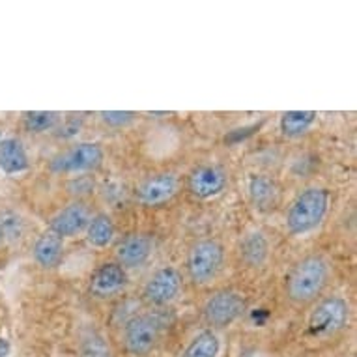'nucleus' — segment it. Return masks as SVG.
<instances>
[{
	"label": "nucleus",
	"instance_id": "f257e3e1",
	"mask_svg": "<svg viewBox=\"0 0 357 357\" xmlns=\"http://www.w3.org/2000/svg\"><path fill=\"white\" fill-rule=\"evenodd\" d=\"M331 266L322 255H307L294 264L284 279V296L294 305L317 303L328 288Z\"/></svg>",
	"mask_w": 357,
	"mask_h": 357
},
{
	"label": "nucleus",
	"instance_id": "f03ea898",
	"mask_svg": "<svg viewBox=\"0 0 357 357\" xmlns=\"http://www.w3.org/2000/svg\"><path fill=\"white\" fill-rule=\"evenodd\" d=\"M331 195L324 188H307L288 206L284 227L292 236H305L318 229L328 215Z\"/></svg>",
	"mask_w": 357,
	"mask_h": 357
},
{
	"label": "nucleus",
	"instance_id": "7ed1b4c3",
	"mask_svg": "<svg viewBox=\"0 0 357 357\" xmlns=\"http://www.w3.org/2000/svg\"><path fill=\"white\" fill-rule=\"evenodd\" d=\"M225 264V247L219 240L202 238L189 247L185 271L195 284H208L219 275Z\"/></svg>",
	"mask_w": 357,
	"mask_h": 357
},
{
	"label": "nucleus",
	"instance_id": "20e7f679",
	"mask_svg": "<svg viewBox=\"0 0 357 357\" xmlns=\"http://www.w3.org/2000/svg\"><path fill=\"white\" fill-rule=\"evenodd\" d=\"M163 331V322L158 314L152 312H142L131 317L123 324V348L131 357H146L150 356Z\"/></svg>",
	"mask_w": 357,
	"mask_h": 357
},
{
	"label": "nucleus",
	"instance_id": "39448f33",
	"mask_svg": "<svg viewBox=\"0 0 357 357\" xmlns=\"http://www.w3.org/2000/svg\"><path fill=\"white\" fill-rule=\"evenodd\" d=\"M350 322V305L340 296L320 298L312 307L307 331L312 337H329L342 331Z\"/></svg>",
	"mask_w": 357,
	"mask_h": 357
},
{
	"label": "nucleus",
	"instance_id": "423d86ee",
	"mask_svg": "<svg viewBox=\"0 0 357 357\" xmlns=\"http://www.w3.org/2000/svg\"><path fill=\"white\" fill-rule=\"evenodd\" d=\"M105 159V152L98 142H77L73 146L66 148L56 153L49 169L56 174H79V172H90L101 167Z\"/></svg>",
	"mask_w": 357,
	"mask_h": 357
},
{
	"label": "nucleus",
	"instance_id": "0eeeda50",
	"mask_svg": "<svg viewBox=\"0 0 357 357\" xmlns=\"http://www.w3.org/2000/svg\"><path fill=\"white\" fill-rule=\"evenodd\" d=\"M245 298L234 290H219L206 299L202 307L206 324L211 329H225L232 326L245 312Z\"/></svg>",
	"mask_w": 357,
	"mask_h": 357
},
{
	"label": "nucleus",
	"instance_id": "6e6552de",
	"mask_svg": "<svg viewBox=\"0 0 357 357\" xmlns=\"http://www.w3.org/2000/svg\"><path fill=\"white\" fill-rule=\"evenodd\" d=\"M182 287V271L174 266H163L150 275V279L142 288V299L150 307H165L180 296Z\"/></svg>",
	"mask_w": 357,
	"mask_h": 357
},
{
	"label": "nucleus",
	"instance_id": "1a4fd4ad",
	"mask_svg": "<svg viewBox=\"0 0 357 357\" xmlns=\"http://www.w3.org/2000/svg\"><path fill=\"white\" fill-rule=\"evenodd\" d=\"M227 185H229V174L221 165H199L188 176V191L195 199H213L221 195Z\"/></svg>",
	"mask_w": 357,
	"mask_h": 357
},
{
	"label": "nucleus",
	"instance_id": "9d476101",
	"mask_svg": "<svg viewBox=\"0 0 357 357\" xmlns=\"http://www.w3.org/2000/svg\"><path fill=\"white\" fill-rule=\"evenodd\" d=\"M180 189V180L170 172H158V174L146 176L139 182L135 189V197L139 204L153 208V206L167 204L172 200Z\"/></svg>",
	"mask_w": 357,
	"mask_h": 357
},
{
	"label": "nucleus",
	"instance_id": "9b49d317",
	"mask_svg": "<svg viewBox=\"0 0 357 357\" xmlns=\"http://www.w3.org/2000/svg\"><path fill=\"white\" fill-rule=\"evenodd\" d=\"M129 282L128 270L118 262H105L94 271L90 279V294L98 299H109L126 290Z\"/></svg>",
	"mask_w": 357,
	"mask_h": 357
},
{
	"label": "nucleus",
	"instance_id": "f8f14e48",
	"mask_svg": "<svg viewBox=\"0 0 357 357\" xmlns=\"http://www.w3.org/2000/svg\"><path fill=\"white\" fill-rule=\"evenodd\" d=\"M153 251V240L150 234L133 232L128 234L116 245V260L123 270L141 268L150 260Z\"/></svg>",
	"mask_w": 357,
	"mask_h": 357
},
{
	"label": "nucleus",
	"instance_id": "ddd939ff",
	"mask_svg": "<svg viewBox=\"0 0 357 357\" xmlns=\"http://www.w3.org/2000/svg\"><path fill=\"white\" fill-rule=\"evenodd\" d=\"M90 217L92 215H90L88 206L84 202H81V200H77V202H71L66 208H62L51 219L49 230L54 232L56 236H60L62 240L64 238H73V236L81 234L82 230H86Z\"/></svg>",
	"mask_w": 357,
	"mask_h": 357
},
{
	"label": "nucleus",
	"instance_id": "4468645a",
	"mask_svg": "<svg viewBox=\"0 0 357 357\" xmlns=\"http://www.w3.org/2000/svg\"><path fill=\"white\" fill-rule=\"evenodd\" d=\"M32 257L38 262V266L45 268V270L56 268L62 262V257H64V240L54 232H51V230H45L34 241Z\"/></svg>",
	"mask_w": 357,
	"mask_h": 357
},
{
	"label": "nucleus",
	"instance_id": "2eb2a0df",
	"mask_svg": "<svg viewBox=\"0 0 357 357\" xmlns=\"http://www.w3.org/2000/svg\"><path fill=\"white\" fill-rule=\"evenodd\" d=\"M249 197L258 210H273L279 202V185L270 176L255 174L249 178Z\"/></svg>",
	"mask_w": 357,
	"mask_h": 357
},
{
	"label": "nucleus",
	"instance_id": "dca6fc26",
	"mask_svg": "<svg viewBox=\"0 0 357 357\" xmlns=\"http://www.w3.org/2000/svg\"><path fill=\"white\" fill-rule=\"evenodd\" d=\"M0 169L6 174H19L29 169V155L19 139L0 141Z\"/></svg>",
	"mask_w": 357,
	"mask_h": 357
},
{
	"label": "nucleus",
	"instance_id": "f3484780",
	"mask_svg": "<svg viewBox=\"0 0 357 357\" xmlns=\"http://www.w3.org/2000/svg\"><path fill=\"white\" fill-rule=\"evenodd\" d=\"M86 241L96 249H105L114 241L116 236V229L114 222L107 213H96L94 217H90L86 227Z\"/></svg>",
	"mask_w": 357,
	"mask_h": 357
},
{
	"label": "nucleus",
	"instance_id": "a211bd4d",
	"mask_svg": "<svg viewBox=\"0 0 357 357\" xmlns=\"http://www.w3.org/2000/svg\"><path fill=\"white\" fill-rule=\"evenodd\" d=\"M317 112L314 111H288L282 112L281 120H279V128L281 133L288 139H296V137L305 135L312 123L317 122Z\"/></svg>",
	"mask_w": 357,
	"mask_h": 357
},
{
	"label": "nucleus",
	"instance_id": "6ab92c4d",
	"mask_svg": "<svg viewBox=\"0 0 357 357\" xmlns=\"http://www.w3.org/2000/svg\"><path fill=\"white\" fill-rule=\"evenodd\" d=\"M221 350V340L213 329H204L191 339L182 357H217Z\"/></svg>",
	"mask_w": 357,
	"mask_h": 357
},
{
	"label": "nucleus",
	"instance_id": "aec40b11",
	"mask_svg": "<svg viewBox=\"0 0 357 357\" xmlns=\"http://www.w3.org/2000/svg\"><path fill=\"white\" fill-rule=\"evenodd\" d=\"M268 252H270L268 240L260 232L247 234L243 241H241V258L249 266H260L268 258Z\"/></svg>",
	"mask_w": 357,
	"mask_h": 357
},
{
	"label": "nucleus",
	"instance_id": "412c9836",
	"mask_svg": "<svg viewBox=\"0 0 357 357\" xmlns=\"http://www.w3.org/2000/svg\"><path fill=\"white\" fill-rule=\"evenodd\" d=\"M24 234V221L17 211L6 210L0 213V238L6 241H17Z\"/></svg>",
	"mask_w": 357,
	"mask_h": 357
},
{
	"label": "nucleus",
	"instance_id": "4be33fe9",
	"mask_svg": "<svg viewBox=\"0 0 357 357\" xmlns=\"http://www.w3.org/2000/svg\"><path fill=\"white\" fill-rule=\"evenodd\" d=\"M59 123V114L51 111H32L24 112V128L32 133H43L49 129L56 128Z\"/></svg>",
	"mask_w": 357,
	"mask_h": 357
},
{
	"label": "nucleus",
	"instance_id": "5701e85b",
	"mask_svg": "<svg viewBox=\"0 0 357 357\" xmlns=\"http://www.w3.org/2000/svg\"><path fill=\"white\" fill-rule=\"evenodd\" d=\"M79 357H111V348L98 331H88L81 340Z\"/></svg>",
	"mask_w": 357,
	"mask_h": 357
},
{
	"label": "nucleus",
	"instance_id": "b1692460",
	"mask_svg": "<svg viewBox=\"0 0 357 357\" xmlns=\"http://www.w3.org/2000/svg\"><path fill=\"white\" fill-rule=\"evenodd\" d=\"M137 114L131 111H103L101 112V120L114 129L128 128L129 123L135 122Z\"/></svg>",
	"mask_w": 357,
	"mask_h": 357
},
{
	"label": "nucleus",
	"instance_id": "393cba45",
	"mask_svg": "<svg viewBox=\"0 0 357 357\" xmlns=\"http://www.w3.org/2000/svg\"><path fill=\"white\" fill-rule=\"evenodd\" d=\"M81 123H82L81 118H79V120H77V118H68L64 126L60 128V137H73L75 133H79Z\"/></svg>",
	"mask_w": 357,
	"mask_h": 357
},
{
	"label": "nucleus",
	"instance_id": "a878e982",
	"mask_svg": "<svg viewBox=\"0 0 357 357\" xmlns=\"http://www.w3.org/2000/svg\"><path fill=\"white\" fill-rule=\"evenodd\" d=\"M10 354V344L6 339H0V357H6Z\"/></svg>",
	"mask_w": 357,
	"mask_h": 357
},
{
	"label": "nucleus",
	"instance_id": "bb28decb",
	"mask_svg": "<svg viewBox=\"0 0 357 357\" xmlns=\"http://www.w3.org/2000/svg\"><path fill=\"white\" fill-rule=\"evenodd\" d=\"M0 141H2V133H0Z\"/></svg>",
	"mask_w": 357,
	"mask_h": 357
},
{
	"label": "nucleus",
	"instance_id": "cd10ccee",
	"mask_svg": "<svg viewBox=\"0 0 357 357\" xmlns=\"http://www.w3.org/2000/svg\"><path fill=\"white\" fill-rule=\"evenodd\" d=\"M0 241H2V238H0Z\"/></svg>",
	"mask_w": 357,
	"mask_h": 357
}]
</instances>
